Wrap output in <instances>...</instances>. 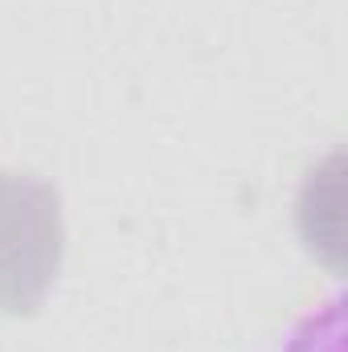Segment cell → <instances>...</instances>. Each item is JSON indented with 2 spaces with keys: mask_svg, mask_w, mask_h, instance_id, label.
Instances as JSON below:
<instances>
[{
  "mask_svg": "<svg viewBox=\"0 0 348 352\" xmlns=\"http://www.w3.org/2000/svg\"><path fill=\"white\" fill-rule=\"evenodd\" d=\"M66 226L50 184L0 173V311L33 316L62 266Z\"/></svg>",
  "mask_w": 348,
  "mask_h": 352,
  "instance_id": "1",
  "label": "cell"
}]
</instances>
